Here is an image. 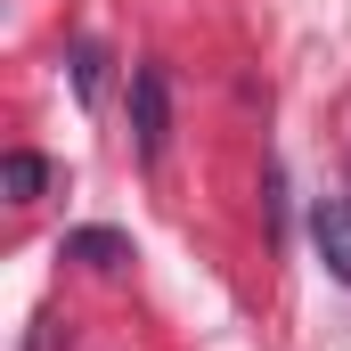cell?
Returning <instances> with one entry per match:
<instances>
[{
    "mask_svg": "<svg viewBox=\"0 0 351 351\" xmlns=\"http://www.w3.org/2000/svg\"><path fill=\"white\" fill-rule=\"evenodd\" d=\"M131 139H139V164L156 172L164 147H172V66L164 58H139L131 66Z\"/></svg>",
    "mask_w": 351,
    "mask_h": 351,
    "instance_id": "cell-1",
    "label": "cell"
},
{
    "mask_svg": "<svg viewBox=\"0 0 351 351\" xmlns=\"http://www.w3.org/2000/svg\"><path fill=\"white\" fill-rule=\"evenodd\" d=\"M311 245H319L327 278L351 286V196H319V204H311Z\"/></svg>",
    "mask_w": 351,
    "mask_h": 351,
    "instance_id": "cell-2",
    "label": "cell"
},
{
    "mask_svg": "<svg viewBox=\"0 0 351 351\" xmlns=\"http://www.w3.org/2000/svg\"><path fill=\"white\" fill-rule=\"evenodd\" d=\"M58 254H66V262H90V269H123L131 262V237H123V229H66Z\"/></svg>",
    "mask_w": 351,
    "mask_h": 351,
    "instance_id": "cell-3",
    "label": "cell"
},
{
    "mask_svg": "<svg viewBox=\"0 0 351 351\" xmlns=\"http://www.w3.org/2000/svg\"><path fill=\"white\" fill-rule=\"evenodd\" d=\"M41 188H49V156H33V147H8L0 156V196L8 204H33Z\"/></svg>",
    "mask_w": 351,
    "mask_h": 351,
    "instance_id": "cell-4",
    "label": "cell"
},
{
    "mask_svg": "<svg viewBox=\"0 0 351 351\" xmlns=\"http://www.w3.org/2000/svg\"><path fill=\"white\" fill-rule=\"evenodd\" d=\"M98 90H106V49L98 41H74V98L98 106Z\"/></svg>",
    "mask_w": 351,
    "mask_h": 351,
    "instance_id": "cell-5",
    "label": "cell"
}]
</instances>
